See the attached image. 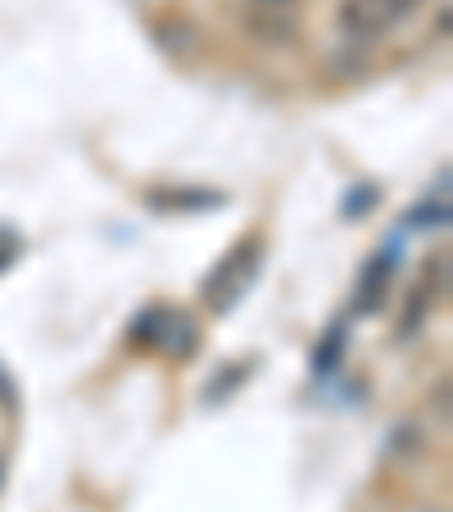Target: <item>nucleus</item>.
<instances>
[{
  "label": "nucleus",
  "mask_w": 453,
  "mask_h": 512,
  "mask_svg": "<svg viewBox=\"0 0 453 512\" xmlns=\"http://www.w3.org/2000/svg\"><path fill=\"white\" fill-rule=\"evenodd\" d=\"M19 250H23V241H19V236H14L10 227H0V272H5L14 259H19Z\"/></svg>",
  "instance_id": "nucleus-5"
},
{
  "label": "nucleus",
  "mask_w": 453,
  "mask_h": 512,
  "mask_svg": "<svg viewBox=\"0 0 453 512\" xmlns=\"http://www.w3.org/2000/svg\"><path fill=\"white\" fill-rule=\"evenodd\" d=\"M422 0H345L340 5V32L349 41H381L417 14Z\"/></svg>",
  "instance_id": "nucleus-2"
},
{
  "label": "nucleus",
  "mask_w": 453,
  "mask_h": 512,
  "mask_svg": "<svg viewBox=\"0 0 453 512\" xmlns=\"http://www.w3.org/2000/svg\"><path fill=\"white\" fill-rule=\"evenodd\" d=\"M390 281H395V259H390V250L372 254L363 268V277H358V309L363 313H376L381 304H386L390 295Z\"/></svg>",
  "instance_id": "nucleus-4"
},
{
  "label": "nucleus",
  "mask_w": 453,
  "mask_h": 512,
  "mask_svg": "<svg viewBox=\"0 0 453 512\" xmlns=\"http://www.w3.org/2000/svg\"><path fill=\"white\" fill-rule=\"evenodd\" d=\"M263 268V245L259 241H241L227 259L218 263V268L204 277V304H209L213 313H227L236 309V304L245 300V290L254 286V277H259Z\"/></svg>",
  "instance_id": "nucleus-1"
},
{
  "label": "nucleus",
  "mask_w": 453,
  "mask_h": 512,
  "mask_svg": "<svg viewBox=\"0 0 453 512\" xmlns=\"http://www.w3.org/2000/svg\"><path fill=\"white\" fill-rule=\"evenodd\" d=\"M431 512H440V508H431Z\"/></svg>",
  "instance_id": "nucleus-7"
},
{
  "label": "nucleus",
  "mask_w": 453,
  "mask_h": 512,
  "mask_svg": "<svg viewBox=\"0 0 453 512\" xmlns=\"http://www.w3.org/2000/svg\"><path fill=\"white\" fill-rule=\"evenodd\" d=\"M268 5H286V0H268Z\"/></svg>",
  "instance_id": "nucleus-6"
},
{
  "label": "nucleus",
  "mask_w": 453,
  "mask_h": 512,
  "mask_svg": "<svg viewBox=\"0 0 453 512\" xmlns=\"http://www.w3.org/2000/svg\"><path fill=\"white\" fill-rule=\"evenodd\" d=\"M136 340H145L150 349L168 358H186L200 345V331H195V318L182 309H168V304H155L136 318Z\"/></svg>",
  "instance_id": "nucleus-3"
}]
</instances>
